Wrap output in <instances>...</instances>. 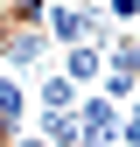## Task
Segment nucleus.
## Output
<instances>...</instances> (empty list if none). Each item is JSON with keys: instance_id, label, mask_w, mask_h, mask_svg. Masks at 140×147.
Returning a JSON list of instances; mask_svg holds the SVG:
<instances>
[{"instance_id": "nucleus-6", "label": "nucleus", "mask_w": 140, "mask_h": 147, "mask_svg": "<svg viewBox=\"0 0 140 147\" xmlns=\"http://www.w3.org/2000/svg\"><path fill=\"white\" fill-rule=\"evenodd\" d=\"M35 98H42V112H77V98H84V91H77V84H70V77H63V70H49V77H42V84H35Z\"/></svg>"}, {"instance_id": "nucleus-9", "label": "nucleus", "mask_w": 140, "mask_h": 147, "mask_svg": "<svg viewBox=\"0 0 140 147\" xmlns=\"http://www.w3.org/2000/svg\"><path fill=\"white\" fill-rule=\"evenodd\" d=\"M105 21L112 28H140V0H105Z\"/></svg>"}, {"instance_id": "nucleus-5", "label": "nucleus", "mask_w": 140, "mask_h": 147, "mask_svg": "<svg viewBox=\"0 0 140 147\" xmlns=\"http://www.w3.org/2000/svg\"><path fill=\"white\" fill-rule=\"evenodd\" d=\"M21 119H28V84L0 77V133H21Z\"/></svg>"}, {"instance_id": "nucleus-4", "label": "nucleus", "mask_w": 140, "mask_h": 147, "mask_svg": "<svg viewBox=\"0 0 140 147\" xmlns=\"http://www.w3.org/2000/svg\"><path fill=\"white\" fill-rule=\"evenodd\" d=\"M105 70H119V77L140 84V28H112L105 35Z\"/></svg>"}, {"instance_id": "nucleus-2", "label": "nucleus", "mask_w": 140, "mask_h": 147, "mask_svg": "<svg viewBox=\"0 0 140 147\" xmlns=\"http://www.w3.org/2000/svg\"><path fill=\"white\" fill-rule=\"evenodd\" d=\"M119 119H126V105H112L105 91H84V98H77V126H84V140H112V147H119Z\"/></svg>"}, {"instance_id": "nucleus-11", "label": "nucleus", "mask_w": 140, "mask_h": 147, "mask_svg": "<svg viewBox=\"0 0 140 147\" xmlns=\"http://www.w3.org/2000/svg\"><path fill=\"white\" fill-rule=\"evenodd\" d=\"M77 147H112V140H77Z\"/></svg>"}, {"instance_id": "nucleus-7", "label": "nucleus", "mask_w": 140, "mask_h": 147, "mask_svg": "<svg viewBox=\"0 0 140 147\" xmlns=\"http://www.w3.org/2000/svg\"><path fill=\"white\" fill-rule=\"evenodd\" d=\"M49 147H77L84 140V126H77V112H42V126H35Z\"/></svg>"}, {"instance_id": "nucleus-10", "label": "nucleus", "mask_w": 140, "mask_h": 147, "mask_svg": "<svg viewBox=\"0 0 140 147\" xmlns=\"http://www.w3.org/2000/svg\"><path fill=\"white\" fill-rule=\"evenodd\" d=\"M0 147H49L42 133H0Z\"/></svg>"}, {"instance_id": "nucleus-8", "label": "nucleus", "mask_w": 140, "mask_h": 147, "mask_svg": "<svg viewBox=\"0 0 140 147\" xmlns=\"http://www.w3.org/2000/svg\"><path fill=\"white\" fill-rule=\"evenodd\" d=\"M49 0H0V21H42Z\"/></svg>"}, {"instance_id": "nucleus-1", "label": "nucleus", "mask_w": 140, "mask_h": 147, "mask_svg": "<svg viewBox=\"0 0 140 147\" xmlns=\"http://www.w3.org/2000/svg\"><path fill=\"white\" fill-rule=\"evenodd\" d=\"M42 35H49V49H77V42H105L112 28H105V14L84 7V0H49Z\"/></svg>"}, {"instance_id": "nucleus-3", "label": "nucleus", "mask_w": 140, "mask_h": 147, "mask_svg": "<svg viewBox=\"0 0 140 147\" xmlns=\"http://www.w3.org/2000/svg\"><path fill=\"white\" fill-rule=\"evenodd\" d=\"M63 77L77 84V91H91L105 77V42H77V49H63Z\"/></svg>"}]
</instances>
